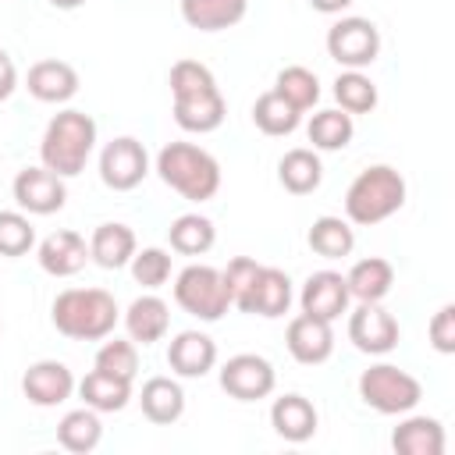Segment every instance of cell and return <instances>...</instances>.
<instances>
[{
  "label": "cell",
  "mask_w": 455,
  "mask_h": 455,
  "mask_svg": "<svg viewBox=\"0 0 455 455\" xmlns=\"http://www.w3.org/2000/svg\"><path fill=\"white\" fill-rule=\"evenodd\" d=\"M167 366L178 377H206L217 366V345L203 331H181L167 345Z\"/></svg>",
  "instance_id": "cell-18"
},
{
  "label": "cell",
  "mask_w": 455,
  "mask_h": 455,
  "mask_svg": "<svg viewBox=\"0 0 455 455\" xmlns=\"http://www.w3.org/2000/svg\"><path fill=\"white\" fill-rule=\"evenodd\" d=\"M306 135H309L313 149L334 153V149H345L352 142L355 124H352V114H345V110H316L306 124Z\"/></svg>",
  "instance_id": "cell-32"
},
{
  "label": "cell",
  "mask_w": 455,
  "mask_h": 455,
  "mask_svg": "<svg viewBox=\"0 0 455 455\" xmlns=\"http://www.w3.org/2000/svg\"><path fill=\"white\" fill-rule=\"evenodd\" d=\"M167 242H171V249L181 252V256H203V252L213 249L217 228H213V220L203 217V213H181V217L171 220Z\"/></svg>",
  "instance_id": "cell-29"
},
{
  "label": "cell",
  "mask_w": 455,
  "mask_h": 455,
  "mask_svg": "<svg viewBox=\"0 0 455 455\" xmlns=\"http://www.w3.org/2000/svg\"><path fill=\"white\" fill-rule=\"evenodd\" d=\"M174 302L188 316H199V320L213 323V320H220L228 313L231 295H228V284H224V277H220L217 267L192 263V267H185L174 277Z\"/></svg>",
  "instance_id": "cell-7"
},
{
  "label": "cell",
  "mask_w": 455,
  "mask_h": 455,
  "mask_svg": "<svg viewBox=\"0 0 455 455\" xmlns=\"http://www.w3.org/2000/svg\"><path fill=\"white\" fill-rule=\"evenodd\" d=\"M316 423H320L316 405L306 395H281L270 405V427H274V434L284 437V441H291V444L309 441L316 434Z\"/></svg>",
  "instance_id": "cell-19"
},
{
  "label": "cell",
  "mask_w": 455,
  "mask_h": 455,
  "mask_svg": "<svg viewBox=\"0 0 455 455\" xmlns=\"http://www.w3.org/2000/svg\"><path fill=\"white\" fill-rule=\"evenodd\" d=\"M391 448L398 455H441L444 427L434 416H405L391 434Z\"/></svg>",
  "instance_id": "cell-23"
},
{
  "label": "cell",
  "mask_w": 455,
  "mask_h": 455,
  "mask_svg": "<svg viewBox=\"0 0 455 455\" xmlns=\"http://www.w3.org/2000/svg\"><path fill=\"white\" fill-rule=\"evenodd\" d=\"M334 100L345 114H370L377 107V85L363 71H341L334 78Z\"/></svg>",
  "instance_id": "cell-35"
},
{
  "label": "cell",
  "mask_w": 455,
  "mask_h": 455,
  "mask_svg": "<svg viewBox=\"0 0 455 455\" xmlns=\"http://www.w3.org/2000/svg\"><path fill=\"white\" fill-rule=\"evenodd\" d=\"M53 7H60V11H75V7H82L85 0H50Z\"/></svg>",
  "instance_id": "cell-43"
},
{
  "label": "cell",
  "mask_w": 455,
  "mask_h": 455,
  "mask_svg": "<svg viewBox=\"0 0 455 455\" xmlns=\"http://www.w3.org/2000/svg\"><path fill=\"white\" fill-rule=\"evenodd\" d=\"M284 345L291 352L295 363L302 366H320L331 359L334 352V331L327 320L313 316V313H299L291 323H288V334H284Z\"/></svg>",
  "instance_id": "cell-16"
},
{
  "label": "cell",
  "mask_w": 455,
  "mask_h": 455,
  "mask_svg": "<svg viewBox=\"0 0 455 455\" xmlns=\"http://www.w3.org/2000/svg\"><path fill=\"white\" fill-rule=\"evenodd\" d=\"M149 174V153L139 139L132 135H117L114 142L103 146L100 153V178L107 188L114 192H132L142 185V178Z\"/></svg>",
  "instance_id": "cell-9"
},
{
  "label": "cell",
  "mask_w": 455,
  "mask_h": 455,
  "mask_svg": "<svg viewBox=\"0 0 455 455\" xmlns=\"http://www.w3.org/2000/svg\"><path fill=\"white\" fill-rule=\"evenodd\" d=\"M405 206V178L391 164H373L359 171L345 192V217L348 224L370 228L395 217Z\"/></svg>",
  "instance_id": "cell-3"
},
{
  "label": "cell",
  "mask_w": 455,
  "mask_h": 455,
  "mask_svg": "<svg viewBox=\"0 0 455 455\" xmlns=\"http://www.w3.org/2000/svg\"><path fill=\"white\" fill-rule=\"evenodd\" d=\"M327 53L345 71H363L380 53V28L370 18H338L327 28Z\"/></svg>",
  "instance_id": "cell-8"
},
{
  "label": "cell",
  "mask_w": 455,
  "mask_h": 455,
  "mask_svg": "<svg viewBox=\"0 0 455 455\" xmlns=\"http://www.w3.org/2000/svg\"><path fill=\"white\" fill-rule=\"evenodd\" d=\"M302 121V110H295L284 96H277L274 89L256 96L252 103V124L263 132V135H291Z\"/></svg>",
  "instance_id": "cell-33"
},
{
  "label": "cell",
  "mask_w": 455,
  "mask_h": 455,
  "mask_svg": "<svg viewBox=\"0 0 455 455\" xmlns=\"http://www.w3.org/2000/svg\"><path fill=\"white\" fill-rule=\"evenodd\" d=\"M306 242H309V249H313L316 256H323V259H341V256H348V252L355 249V231H352L348 220L327 213V217H316V220H313Z\"/></svg>",
  "instance_id": "cell-31"
},
{
  "label": "cell",
  "mask_w": 455,
  "mask_h": 455,
  "mask_svg": "<svg viewBox=\"0 0 455 455\" xmlns=\"http://www.w3.org/2000/svg\"><path fill=\"white\" fill-rule=\"evenodd\" d=\"M355 0H309V7L313 11H320V14H341L345 7H352Z\"/></svg>",
  "instance_id": "cell-42"
},
{
  "label": "cell",
  "mask_w": 455,
  "mask_h": 455,
  "mask_svg": "<svg viewBox=\"0 0 455 455\" xmlns=\"http://www.w3.org/2000/svg\"><path fill=\"white\" fill-rule=\"evenodd\" d=\"M171 327V306L160 295H139L124 309V331L135 345H153L167 334Z\"/></svg>",
  "instance_id": "cell-21"
},
{
  "label": "cell",
  "mask_w": 455,
  "mask_h": 455,
  "mask_svg": "<svg viewBox=\"0 0 455 455\" xmlns=\"http://www.w3.org/2000/svg\"><path fill=\"white\" fill-rule=\"evenodd\" d=\"M36 245V228L21 210H0V256H25Z\"/></svg>",
  "instance_id": "cell-37"
},
{
  "label": "cell",
  "mask_w": 455,
  "mask_h": 455,
  "mask_svg": "<svg viewBox=\"0 0 455 455\" xmlns=\"http://www.w3.org/2000/svg\"><path fill=\"white\" fill-rule=\"evenodd\" d=\"M277 373L274 363L256 352H238L220 366V387L238 402H259L274 391Z\"/></svg>",
  "instance_id": "cell-10"
},
{
  "label": "cell",
  "mask_w": 455,
  "mask_h": 455,
  "mask_svg": "<svg viewBox=\"0 0 455 455\" xmlns=\"http://www.w3.org/2000/svg\"><path fill=\"white\" fill-rule=\"evenodd\" d=\"M274 92L284 96L295 110H309V107L320 100V78H316L309 68H302V64H288V68L277 71Z\"/></svg>",
  "instance_id": "cell-34"
},
{
  "label": "cell",
  "mask_w": 455,
  "mask_h": 455,
  "mask_svg": "<svg viewBox=\"0 0 455 455\" xmlns=\"http://www.w3.org/2000/svg\"><path fill=\"white\" fill-rule=\"evenodd\" d=\"M135 256V231L128 224H117V220H107L92 231L89 238V259L100 263L103 270H121L128 267Z\"/></svg>",
  "instance_id": "cell-22"
},
{
  "label": "cell",
  "mask_w": 455,
  "mask_h": 455,
  "mask_svg": "<svg viewBox=\"0 0 455 455\" xmlns=\"http://www.w3.org/2000/svg\"><path fill=\"white\" fill-rule=\"evenodd\" d=\"M18 89V68L7 50H0V100H7Z\"/></svg>",
  "instance_id": "cell-41"
},
{
  "label": "cell",
  "mask_w": 455,
  "mask_h": 455,
  "mask_svg": "<svg viewBox=\"0 0 455 455\" xmlns=\"http://www.w3.org/2000/svg\"><path fill=\"white\" fill-rule=\"evenodd\" d=\"M139 405H142V416L149 423L167 427V423L181 419V412H185V391L171 377H149L142 384V391H139Z\"/></svg>",
  "instance_id": "cell-25"
},
{
  "label": "cell",
  "mask_w": 455,
  "mask_h": 455,
  "mask_svg": "<svg viewBox=\"0 0 455 455\" xmlns=\"http://www.w3.org/2000/svg\"><path fill=\"white\" fill-rule=\"evenodd\" d=\"M36 259L50 277H71L89 263V245H85V238L78 231L64 228V231H53V235H46L39 242Z\"/></svg>",
  "instance_id": "cell-17"
},
{
  "label": "cell",
  "mask_w": 455,
  "mask_h": 455,
  "mask_svg": "<svg viewBox=\"0 0 455 455\" xmlns=\"http://www.w3.org/2000/svg\"><path fill=\"white\" fill-rule=\"evenodd\" d=\"M132 277L142 284V288H160V284H167V277H171V252L167 249H156V245H149V249H135V256H132Z\"/></svg>",
  "instance_id": "cell-38"
},
{
  "label": "cell",
  "mask_w": 455,
  "mask_h": 455,
  "mask_svg": "<svg viewBox=\"0 0 455 455\" xmlns=\"http://www.w3.org/2000/svg\"><path fill=\"white\" fill-rule=\"evenodd\" d=\"M96 146V121L82 110H60L50 117L43 142H39V156L43 167H50L60 178H75L85 171V160Z\"/></svg>",
  "instance_id": "cell-4"
},
{
  "label": "cell",
  "mask_w": 455,
  "mask_h": 455,
  "mask_svg": "<svg viewBox=\"0 0 455 455\" xmlns=\"http://www.w3.org/2000/svg\"><path fill=\"white\" fill-rule=\"evenodd\" d=\"M359 398L380 416H405L419 405L423 384L391 363H377L359 373Z\"/></svg>",
  "instance_id": "cell-6"
},
{
  "label": "cell",
  "mask_w": 455,
  "mask_h": 455,
  "mask_svg": "<svg viewBox=\"0 0 455 455\" xmlns=\"http://www.w3.org/2000/svg\"><path fill=\"white\" fill-rule=\"evenodd\" d=\"M345 284H348V295L355 302H384L391 284H395V267L380 256L355 259L352 270L345 274Z\"/></svg>",
  "instance_id": "cell-24"
},
{
  "label": "cell",
  "mask_w": 455,
  "mask_h": 455,
  "mask_svg": "<svg viewBox=\"0 0 455 455\" xmlns=\"http://www.w3.org/2000/svg\"><path fill=\"white\" fill-rule=\"evenodd\" d=\"M277 178H281V185H284L291 196H309V192H316L320 181H323V164H320V156H316L313 149L295 146V149H288V153L281 156Z\"/></svg>",
  "instance_id": "cell-28"
},
{
  "label": "cell",
  "mask_w": 455,
  "mask_h": 455,
  "mask_svg": "<svg viewBox=\"0 0 455 455\" xmlns=\"http://www.w3.org/2000/svg\"><path fill=\"white\" fill-rule=\"evenodd\" d=\"M427 334H430V345H434L441 355H451V352H455V306H451V302H444V306L434 313Z\"/></svg>",
  "instance_id": "cell-39"
},
{
  "label": "cell",
  "mask_w": 455,
  "mask_h": 455,
  "mask_svg": "<svg viewBox=\"0 0 455 455\" xmlns=\"http://www.w3.org/2000/svg\"><path fill=\"white\" fill-rule=\"evenodd\" d=\"M117 302L103 288H64L53 299L50 320L71 341H103L117 327Z\"/></svg>",
  "instance_id": "cell-2"
},
{
  "label": "cell",
  "mask_w": 455,
  "mask_h": 455,
  "mask_svg": "<svg viewBox=\"0 0 455 455\" xmlns=\"http://www.w3.org/2000/svg\"><path fill=\"white\" fill-rule=\"evenodd\" d=\"M100 437H103V423H100V412L89 409V405L64 412L60 423H57V444L68 448V451H75V455L92 451L100 444Z\"/></svg>",
  "instance_id": "cell-30"
},
{
  "label": "cell",
  "mask_w": 455,
  "mask_h": 455,
  "mask_svg": "<svg viewBox=\"0 0 455 455\" xmlns=\"http://www.w3.org/2000/svg\"><path fill=\"white\" fill-rule=\"evenodd\" d=\"M78 395L89 409L96 412H121L128 402H132V380H121V377H110L103 370H89L82 380H78Z\"/></svg>",
  "instance_id": "cell-27"
},
{
  "label": "cell",
  "mask_w": 455,
  "mask_h": 455,
  "mask_svg": "<svg viewBox=\"0 0 455 455\" xmlns=\"http://www.w3.org/2000/svg\"><path fill=\"white\" fill-rule=\"evenodd\" d=\"M348 302H352V295H348L345 274H338V270L309 274L306 284H302V295H299L302 313H313V316H320L327 323H334L341 313H348Z\"/></svg>",
  "instance_id": "cell-15"
},
{
  "label": "cell",
  "mask_w": 455,
  "mask_h": 455,
  "mask_svg": "<svg viewBox=\"0 0 455 455\" xmlns=\"http://www.w3.org/2000/svg\"><path fill=\"white\" fill-rule=\"evenodd\" d=\"M75 373L60 363V359H39L25 370L21 377V395L39 405V409H53V405H64L71 395H75Z\"/></svg>",
  "instance_id": "cell-14"
},
{
  "label": "cell",
  "mask_w": 455,
  "mask_h": 455,
  "mask_svg": "<svg viewBox=\"0 0 455 455\" xmlns=\"http://www.w3.org/2000/svg\"><path fill=\"white\" fill-rule=\"evenodd\" d=\"M256 270H259V263H256L252 256H235V259L220 270V277H224V284H228V295H231V306L242 299V291L249 288V281L256 277Z\"/></svg>",
  "instance_id": "cell-40"
},
{
  "label": "cell",
  "mask_w": 455,
  "mask_h": 455,
  "mask_svg": "<svg viewBox=\"0 0 455 455\" xmlns=\"http://www.w3.org/2000/svg\"><path fill=\"white\" fill-rule=\"evenodd\" d=\"M14 203L25 210V213H36V217H50L57 210H64L68 203V188H64V178L53 174L50 167H21L14 174Z\"/></svg>",
  "instance_id": "cell-11"
},
{
  "label": "cell",
  "mask_w": 455,
  "mask_h": 455,
  "mask_svg": "<svg viewBox=\"0 0 455 455\" xmlns=\"http://www.w3.org/2000/svg\"><path fill=\"white\" fill-rule=\"evenodd\" d=\"M96 370L110 373V377H121V380H135V370H139V352H135V341L128 338H114V341H103L96 359H92Z\"/></svg>",
  "instance_id": "cell-36"
},
{
  "label": "cell",
  "mask_w": 455,
  "mask_h": 455,
  "mask_svg": "<svg viewBox=\"0 0 455 455\" xmlns=\"http://www.w3.org/2000/svg\"><path fill=\"white\" fill-rule=\"evenodd\" d=\"M25 89L39 103H68L78 92V71L68 60H36L25 75Z\"/></svg>",
  "instance_id": "cell-20"
},
{
  "label": "cell",
  "mask_w": 455,
  "mask_h": 455,
  "mask_svg": "<svg viewBox=\"0 0 455 455\" xmlns=\"http://www.w3.org/2000/svg\"><path fill=\"white\" fill-rule=\"evenodd\" d=\"M242 313H252V316H284L288 306H291V277L277 267H263L256 270V277L249 281V288L242 291V299L235 302Z\"/></svg>",
  "instance_id": "cell-13"
},
{
  "label": "cell",
  "mask_w": 455,
  "mask_h": 455,
  "mask_svg": "<svg viewBox=\"0 0 455 455\" xmlns=\"http://www.w3.org/2000/svg\"><path fill=\"white\" fill-rule=\"evenodd\" d=\"M249 0H181V21L199 32H220L245 18Z\"/></svg>",
  "instance_id": "cell-26"
},
{
  "label": "cell",
  "mask_w": 455,
  "mask_h": 455,
  "mask_svg": "<svg viewBox=\"0 0 455 455\" xmlns=\"http://www.w3.org/2000/svg\"><path fill=\"white\" fill-rule=\"evenodd\" d=\"M156 174L167 188H174L192 203H206L220 188V164L203 146L192 142H167L156 153Z\"/></svg>",
  "instance_id": "cell-5"
},
{
  "label": "cell",
  "mask_w": 455,
  "mask_h": 455,
  "mask_svg": "<svg viewBox=\"0 0 455 455\" xmlns=\"http://www.w3.org/2000/svg\"><path fill=\"white\" fill-rule=\"evenodd\" d=\"M398 320L380 302H359L348 316V341L366 355H387L398 345Z\"/></svg>",
  "instance_id": "cell-12"
},
{
  "label": "cell",
  "mask_w": 455,
  "mask_h": 455,
  "mask_svg": "<svg viewBox=\"0 0 455 455\" xmlns=\"http://www.w3.org/2000/svg\"><path fill=\"white\" fill-rule=\"evenodd\" d=\"M171 96H174V121L185 132L206 135L224 124L228 103L217 89V78L199 60H178L171 68Z\"/></svg>",
  "instance_id": "cell-1"
}]
</instances>
